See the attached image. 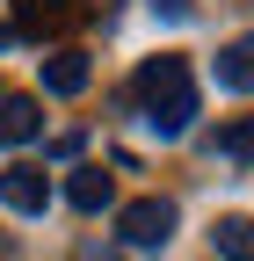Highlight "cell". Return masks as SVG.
Instances as JSON below:
<instances>
[{"instance_id":"cell-3","label":"cell","mask_w":254,"mask_h":261,"mask_svg":"<svg viewBox=\"0 0 254 261\" xmlns=\"http://www.w3.org/2000/svg\"><path fill=\"white\" fill-rule=\"evenodd\" d=\"M0 203L22 211V218H37L51 203V174L44 167H29V160H15V167H0Z\"/></svg>"},{"instance_id":"cell-1","label":"cell","mask_w":254,"mask_h":261,"mask_svg":"<svg viewBox=\"0 0 254 261\" xmlns=\"http://www.w3.org/2000/svg\"><path fill=\"white\" fill-rule=\"evenodd\" d=\"M131 94L145 102V123L160 130V138H182V130L196 123V80H189V58H174V51L145 58L138 80H131Z\"/></svg>"},{"instance_id":"cell-7","label":"cell","mask_w":254,"mask_h":261,"mask_svg":"<svg viewBox=\"0 0 254 261\" xmlns=\"http://www.w3.org/2000/svg\"><path fill=\"white\" fill-rule=\"evenodd\" d=\"M218 80H225L233 94H254V37H240V44L218 51Z\"/></svg>"},{"instance_id":"cell-10","label":"cell","mask_w":254,"mask_h":261,"mask_svg":"<svg viewBox=\"0 0 254 261\" xmlns=\"http://www.w3.org/2000/svg\"><path fill=\"white\" fill-rule=\"evenodd\" d=\"M218 152H225V160H240V167H254V116H240L225 138H218Z\"/></svg>"},{"instance_id":"cell-4","label":"cell","mask_w":254,"mask_h":261,"mask_svg":"<svg viewBox=\"0 0 254 261\" xmlns=\"http://www.w3.org/2000/svg\"><path fill=\"white\" fill-rule=\"evenodd\" d=\"M80 15V0H15V29L22 37H58Z\"/></svg>"},{"instance_id":"cell-2","label":"cell","mask_w":254,"mask_h":261,"mask_svg":"<svg viewBox=\"0 0 254 261\" xmlns=\"http://www.w3.org/2000/svg\"><path fill=\"white\" fill-rule=\"evenodd\" d=\"M116 232L131 247H167L174 240V203H167V196H138V203L116 211Z\"/></svg>"},{"instance_id":"cell-11","label":"cell","mask_w":254,"mask_h":261,"mask_svg":"<svg viewBox=\"0 0 254 261\" xmlns=\"http://www.w3.org/2000/svg\"><path fill=\"white\" fill-rule=\"evenodd\" d=\"M153 15H167V22H189V15H196V0H153Z\"/></svg>"},{"instance_id":"cell-9","label":"cell","mask_w":254,"mask_h":261,"mask_svg":"<svg viewBox=\"0 0 254 261\" xmlns=\"http://www.w3.org/2000/svg\"><path fill=\"white\" fill-rule=\"evenodd\" d=\"M211 247L225 254V261H254V218H218Z\"/></svg>"},{"instance_id":"cell-8","label":"cell","mask_w":254,"mask_h":261,"mask_svg":"<svg viewBox=\"0 0 254 261\" xmlns=\"http://www.w3.org/2000/svg\"><path fill=\"white\" fill-rule=\"evenodd\" d=\"M44 87H51V94H80V87H87V58H80V51H51V58H44Z\"/></svg>"},{"instance_id":"cell-12","label":"cell","mask_w":254,"mask_h":261,"mask_svg":"<svg viewBox=\"0 0 254 261\" xmlns=\"http://www.w3.org/2000/svg\"><path fill=\"white\" fill-rule=\"evenodd\" d=\"M8 37H15V22H0V51H8Z\"/></svg>"},{"instance_id":"cell-6","label":"cell","mask_w":254,"mask_h":261,"mask_svg":"<svg viewBox=\"0 0 254 261\" xmlns=\"http://www.w3.org/2000/svg\"><path fill=\"white\" fill-rule=\"evenodd\" d=\"M66 203L94 218V211H109V203H116V181H109L102 167H73V174H66Z\"/></svg>"},{"instance_id":"cell-5","label":"cell","mask_w":254,"mask_h":261,"mask_svg":"<svg viewBox=\"0 0 254 261\" xmlns=\"http://www.w3.org/2000/svg\"><path fill=\"white\" fill-rule=\"evenodd\" d=\"M37 130H44L37 94H0V145H29Z\"/></svg>"}]
</instances>
